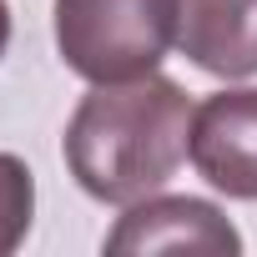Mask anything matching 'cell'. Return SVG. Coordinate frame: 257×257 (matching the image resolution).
<instances>
[{
	"label": "cell",
	"instance_id": "6da1fadb",
	"mask_svg": "<svg viewBox=\"0 0 257 257\" xmlns=\"http://www.w3.org/2000/svg\"><path fill=\"white\" fill-rule=\"evenodd\" d=\"M192 111V96L157 71L91 86L61 142L76 187L111 207H132L162 192L187 162Z\"/></svg>",
	"mask_w": 257,
	"mask_h": 257
},
{
	"label": "cell",
	"instance_id": "7a4b0ae2",
	"mask_svg": "<svg viewBox=\"0 0 257 257\" xmlns=\"http://www.w3.org/2000/svg\"><path fill=\"white\" fill-rule=\"evenodd\" d=\"M177 46V0H56V51L91 81L152 76Z\"/></svg>",
	"mask_w": 257,
	"mask_h": 257
},
{
	"label": "cell",
	"instance_id": "3957f363",
	"mask_svg": "<svg viewBox=\"0 0 257 257\" xmlns=\"http://www.w3.org/2000/svg\"><path fill=\"white\" fill-rule=\"evenodd\" d=\"M187 157L197 177L237 202H257V91H217L192 111Z\"/></svg>",
	"mask_w": 257,
	"mask_h": 257
},
{
	"label": "cell",
	"instance_id": "277c9868",
	"mask_svg": "<svg viewBox=\"0 0 257 257\" xmlns=\"http://www.w3.org/2000/svg\"><path fill=\"white\" fill-rule=\"evenodd\" d=\"M106 252H242V237L202 197H142L111 227Z\"/></svg>",
	"mask_w": 257,
	"mask_h": 257
},
{
	"label": "cell",
	"instance_id": "5b68a950",
	"mask_svg": "<svg viewBox=\"0 0 257 257\" xmlns=\"http://www.w3.org/2000/svg\"><path fill=\"white\" fill-rule=\"evenodd\" d=\"M177 51L222 81L257 76V0H177Z\"/></svg>",
	"mask_w": 257,
	"mask_h": 257
},
{
	"label": "cell",
	"instance_id": "8992f818",
	"mask_svg": "<svg viewBox=\"0 0 257 257\" xmlns=\"http://www.w3.org/2000/svg\"><path fill=\"white\" fill-rule=\"evenodd\" d=\"M36 217V177L21 157L0 152V257L16 252Z\"/></svg>",
	"mask_w": 257,
	"mask_h": 257
},
{
	"label": "cell",
	"instance_id": "52a82bcc",
	"mask_svg": "<svg viewBox=\"0 0 257 257\" xmlns=\"http://www.w3.org/2000/svg\"><path fill=\"white\" fill-rule=\"evenodd\" d=\"M6 46H11V6L0 0V56H6Z\"/></svg>",
	"mask_w": 257,
	"mask_h": 257
}]
</instances>
